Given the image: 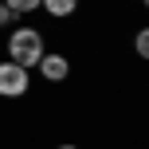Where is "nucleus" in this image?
Segmentation results:
<instances>
[{
	"mask_svg": "<svg viewBox=\"0 0 149 149\" xmlns=\"http://www.w3.org/2000/svg\"><path fill=\"white\" fill-rule=\"evenodd\" d=\"M39 8L47 16H55V20H67V16L79 12V0H39Z\"/></svg>",
	"mask_w": 149,
	"mask_h": 149,
	"instance_id": "nucleus-4",
	"label": "nucleus"
},
{
	"mask_svg": "<svg viewBox=\"0 0 149 149\" xmlns=\"http://www.w3.org/2000/svg\"><path fill=\"white\" fill-rule=\"evenodd\" d=\"M16 24V16H12V8L4 4V0H0V28H12Z\"/></svg>",
	"mask_w": 149,
	"mask_h": 149,
	"instance_id": "nucleus-7",
	"label": "nucleus"
},
{
	"mask_svg": "<svg viewBox=\"0 0 149 149\" xmlns=\"http://www.w3.org/2000/svg\"><path fill=\"white\" fill-rule=\"evenodd\" d=\"M134 51L141 55V59L149 55V31H145V28H141V31H137V36H134Z\"/></svg>",
	"mask_w": 149,
	"mask_h": 149,
	"instance_id": "nucleus-6",
	"label": "nucleus"
},
{
	"mask_svg": "<svg viewBox=\"0 0 149 149\" xmlns=\"http://www.w3.org/2000/svg\"><path fill=\"white\" fill-rule=\"evenodd\" d=\"M8 8H12V16H31L39 12V0H4Z\"/></svg>",
	"mask_w": 149,
	"mask_h": 149,
	"instance_id": "nucleus-5",
	"label": "nucleus"
},
{
	"mask_svg": "<svg viewBox=\"0 0 149 149\" xmlns=\"http://www.w3.org/2000/svg\"><path fill=\"white\" fill-rule=\"evenodd\" d=\"M36 71H39V79H43V82L59 86V82H67V79H71V59H67V55H55V51H47L43 59L36 63Z\"/></svg>",
	"mask_w": 149,
	"mask_h": 149,
	"instance_id": "nucleus-3",
	"label": "nucleus"
},
{
	"mask_svg": "<svg viewBox=\"0 0 149 149\" xmlns=\"http://www.w3.org/2000/svg\"><path fill=\"white\" fill-rule=\"evenodd\" d=\"M55 149H79V145H71V141H63V145H55Z\"/></svg>",
	"mask_w": 149,
	"mask_h": 149,
	"instance_id": "nucleus-8",
	"label": "nucleus"
},
{
	"mask_svg": "<svg viewBox=\"0 0 149 149\" xmlns=\"http://www.w3.org/2000/svg\"><path fill=\"white\" fill-rule=\"evenodd\" d=\"M31 90V71L16 67L12 59H0V98H24Z\"/></svg>",
	"mask_w": 149,
	"mask_h": 149,
	"instance_id": "nucleus-2",
	"label": "nucleus"
},
{
	"mask_svg": "<svg viewBox=\"0 0 149 149\" xmlns=\"http://www.w3.org/2000/svg\"><path fill=\"white\" fill-rule=\"evenodd\" d=\"M4 55L16 63V67L31 71V67H36V63L47 55V39H43V31H39V28L20 24V28L8 31V39H4Z\"/></svg>",
	"mask_w": 149,
	"mask_h": 149,
	"instance_id": "nucleus-1",
	"label": "nucleus"
}]
</instances>
